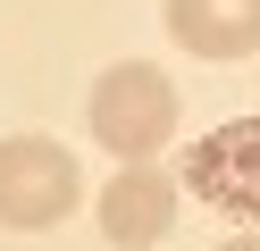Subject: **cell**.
<instances>
[{
  "label": "cell",
  "instance_id": "obj_1",
  "mask_svg": "<svg viewBox=\"0 0 260 251\" xmlns=\"http://www.w3.org/2000/svg\"><path fill=\"white\" fill-rule=\"evenodd\" d=\"M92 142L109 151V159H126V167H143V159H159V142L176 134V84L159 76L151 59H118V67H101L92 76Z\"/></svg>",
  "mask_w": 260,
  "mask_h": 251
},
{
  "label": "cell",
  "instance_id": "obj_2",
  "mask_svg": "<svg viewBox=\"0 0 260 251\" xmlns=\"http://www.w3.org/2000/svg\"><path fill=\"white\" fill-rule=\"evenodd\" d=\"M84 201V167H76L68 142L51 134H0V226L42 234L59 218H76Z\"/></svg>",
  "mask_w": 260,
  "mask_h": 251
},
{
  "label": "cell",
  "instance_id": "obj_3",
  "mask_svg": "<svg viewBox=\"0 0 260 251\" xmlns=\"http://www.w3.org/2000/svg\"><path fill=\"white\" fill-rule=\"evenodd\" d=\"M176 184L202 193L210 209L252 218V226H260V117H226V126L193 134L185 159H176Z\"/></svg>",
  "mask_w": 260,
  "mask_h": 251
},
{
  "label": "cell",
  "instance_id": "obj_4",
  "mask_svg": "<svg viewBox=\"0 0 260 251\" xmlns=\"http://www.w3.org/2000/svg\"><path fill=\"white\" fill-rule=\"evenodd\" d=\"M92 218H101V234L118 251H151L159 234L176 226V176L168 167H118V176L101 184V201H92Z\"/></svg>",
  "mask_w": 260,
  "mask_h": 251
},
{
  "label": "cell",
  "instance_id": "obj_5",
  "mask_svg": "<svg viewBox=\"0 0 260 251\" xmlns=\"http://www.w3.org/2000/svg\"><path fill=\"white\" fill-rule=\"evenodd\" d=\"M168 33L193 59H243L260 50V0H168Z\"/></svg>",
  "mask_w": 260,
  "mask_h": 251
},
{
  "label": "cell",
  "instance_id": "obj_6",
  "mask_svg": "<svg viewBox=\"0 0 260 251\" xmlns=\"http://www.w3.org/2000/svg\"><path fill=\"white\" fill-rule=\"evenodd\" d=\"M226 251H260V234H243V243H226Z\"/></svg>",
  "mask_w": 260,
  "mask_h": 251
}]
</instances>
